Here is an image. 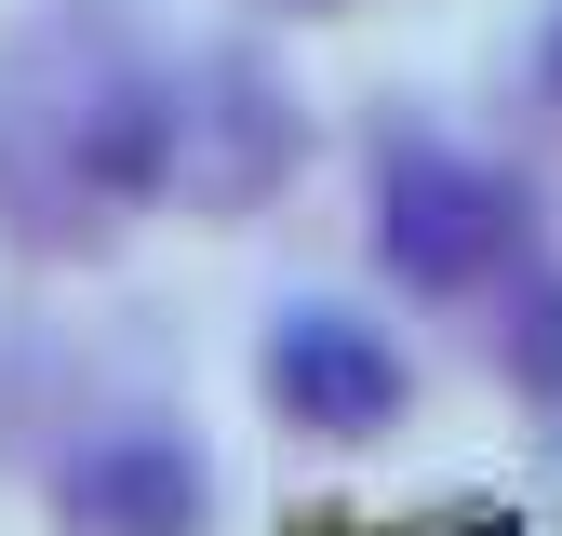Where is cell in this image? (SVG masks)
Returning <instances> with one entry per match:
<instances>
[{
	"instance_id": "cell-5",
	"label": "cell",
	"mask_w": 562,
	"mask_h": 536,
	"mask_svg": "<svg viewBox=\"0 0 562 536\" xmlns=\"http://www.w3.org/2000/svg\"><path fill=\"white\" fill-rule=\"evenodd\" d=\"M536 81L562 94V0H549V27H536Z\"/></svg>"
},
{
	"instance_id": "cell-3",
	"label": "cell",
	"mask_w": 562,
	"mask_h": 536,
	"mask_svg": "<svg viewBox=\"0 0 562 536\" xmlns=\"http://www.w3.org/2000/svg\"><path fill=\"white\" fill-rule=\"evenodd\" d=\"M201 510H215V456L161 416H121V429L54 456V523L67 536H201Z\"/></svg>"
},
{
	"instance_id": "cell-2",
	"label": "cell",
	"mask_w": 562,
	"mask_h": 536,
	"mask_svg": "<svg viewBox=\"0 0 562 536\" xmlns=\"http://www.w3.org/2000/svg\"><path fill=\"white\" fill-rule=\"evenodd\" d=\"M255 376H268L281 416L322 429V443H362V429H389L402 402H415V362L389 349L362 309H335V295H295V309H281L268 349H255Z\"/></svg>"
},
{
	"instance_id": "cell-1",
	"label": "cell",
	"mask_w": 562,
	"mask_h": 536,
	"mask_svg": "<svg viewBox=\"0 0 562 536\" xmlns=\"http://www.w3.org/2000/svg\"><path fill=\"white\" fill-rule=\"evenodd\" d=\"M522 175L482 161V148H442V134H375V268L415 295H469L496 282V268L522 255Z\"/></svg>"
},
{
	"instance_id": "cell-4",
	"label": "cell",
	"mask_w": 562,
	"mask_h": 536,
	"mask_svg": "<svg viewBox=\"0 0 562 536\" xmlns=\"http://www.w3.org/2000/svg\"><path fill=\"white\" fill-rule=\"evenodd\" d=\"M496 362H509V389L562 402V268H522V282H509V309H496Z\"/></svg>"
},
{
	"instance_id": "cell-6",
	"label": "cell",
	"mask_w": 562,
	"mask_h": 536,
	"mask_svg": "<svg viewBox=\"0 0 562 536\" xmlns=\"http://www.w3.org/2000/svg\"><path fill=\"white\" fill-rule=\"evenodd\" d=\"M469 536H509V523H469Z\"/></svg>"
}]
</instances>
